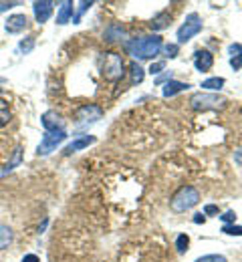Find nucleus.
<instances>
[{
	"label": "nucleus",
	"mask_w": 242,
	"mask_h": 262,
	"mask_svg": "<svg viewBox=\"0 0 242 262\" xmlns=\"http://www.w3.org/2000/svg\"><path fill=\"white\" fill-rule=\"evenodd\" d=\"M10 117H12V113H10L8 101L6 99H0V127H4L10 121Z\"/></svg>",
	"instance_id": "4be33fe9"
},
{
	"label": "nucleus",
	"mask_w": 242,
	"mask_h": 262,
	"mask_svg": "<svg viewBox=\"0 0 242 262\" xmlns=\"http://www.w3.org/2000/svg\"><path fill=\"white\" fill-rule=\"evenodd\" d=\"M170 79H172V73H168V75H162V77H158V81H156V83H158V85H162V83H164V81H166V83H168V81H170Z\"/></svg>",
	"instance_id": "f704fd0d"
},
{
	"label": "nucleus",
	"mask_w": 242,
	"mask_h": 262,
	"mask_svg": "<svg viewBox=\"0 0 242 262\" xmlns=\"http://www.w3.org/2000/svg\"><path fill=\"white\" fill-rule=\"evenodd\" d=\"M226 105V99L218 93H194L190 97V107L194 111H218Z\"/></svg>",
	"instance_id": "20e7f679"
},
{
	"label": "nucleus",
	"mask_w": 242,
	"mask_h": 262,
	"mask_svg": "<svg viewBox=\"0 0 242 262\" xmlns=\"http://www.w3.org/2000/svg\"><path fill=\"white\" fill-rule=\"evenodd\" d=\"M27 25H29V20H27L25 14H12V16H8V20L4 23V31L10 34L23 33V31L27 29Z\"/></svg>",
	"instance_id": "9d476101"
},
{
	"label": "nucleus",
	"mask_w": 242,
	"mask_h": 262,
	"mask_svg": "<svg viewBox=\"0 0 242 262\" xmlns=\"http://www.w3.org/2000/svg\"><path fill=\"white\" fill-rule=\"evenodd\" d=\"M224 77H210L206 81H202V89H206V91H220L222 87H224Z\"/></svg>",
	"instance_id": "aec40b11"
},
{
	"label": "nucleus",
	"mask_w": 242,
	"mask_h": 262,
	"mask_svg": "<svg viewBox=\"0 0 242 262\" xmlns=\"http://www.w3.org/2000/svg\"><path fill=\"white\" fill-rule=\"evenodd\" d=\"M73 18V2H61L59 14H57V25H67Z\"/></svg>",
	"instance_id": "f3484780"
},
{
	"label": "nucleus",
	"mask_w": 242,
	"mask_h": 262,
	"mask_svg": "<svg viewBox=\"0 0 242 262\" xmlns=\"http://www.w3.org/2000/svg\"><path fill=\"white\" fill-rule=\"evenodd\" d=\"M20 164H23V147H14V151H12L10 160H8V164H6V167L2 169V176L8 173V171H12L14 167H18Z\"/></svg>",
	"instance_id": "6ab92c4d"
},
{
	"label": "nucleus",
	"mask_w": 242,
	"mask_h": 262,
	"mask_svg": "<svg viewBox=\"0 0 242 262\" xmlns=\"http://www.w3.org/2000/svg\"><path fill=\"white\" fill-rule=\"evenodd\" d=\"M220 218H222L224 222H232V224H234V220H236V212H234V210H228V212H226L224 216H220Z\"/></svg>",
	"instance_id": "c756f323"
},
{
	"label": "nucleus",
	"mask_w": 242,
	"mask_h": 262,
	"mask_svg": "<svg viewBox=\"0 0 242 262\" xmlns=\"http://www.w3.org/2000/svg\"><path fill=\"white\" fill-rule=\"evenodd\" d=\"M164 47V40L160 34H147V36H139V38H129L125 40V51L127 55H131L138 61H145V59H153L160 55Z\"/></svg>",
	"instance_id": "f257e3e1"
},
{
	"label": "nucleus",
	"mask_w": 242,
	"mask_h": 262,
	"mask_svg": "<svg viewBox=\"0 0 242 262\" xmlns=\"http://www.w3.org/2000/svg\"><path fill=\"white\" fill-rule=\"evenodd\" d=\"M186 89H190L188 83H182V81L170 79V81L164 85L162 93H164V97H173V95H178V93H182V91H186Z\"/></svg>",
	"instance_id": "4468645a"
},
{
	"label": "nucleus",
	"mask_w": 242,
	"mask_h": 262,
	"mask_svg": "<svg viewBox=\"0 0 242 262\" xmlns=\"http://www.w3.org/2000/svg\"><path fill=\"white\" fill-rule=\"evenodd\" d=\"M202 31V18L196 14V12H190L188 16H186V20H184V25L178 29V42L180 45H184V42H188L192 36H196V34Z\"/></svg>",
	"instance_id": "39448f33"
},
{
	"label": "nucleus",
	"mask_w": 242,
	"mask_h": 262,
	"mask_svg": "<svg viewBox=\"0 0 242 262\" xmlns=\"http://www.w3.org/2000/svg\"><path fill=\"white\" fill-rule=\"evenodd\" d=\"M101 75L105 77V81H109V83L121 81L123 75H125L123 57L119 53H113V51L103 53V57H101Z\"/></svg>",
	"instance_id": "f03ea898"
},
{
	"label": "nucleus",
	"mask_w": 242,
	"mask_h": 262,
	"mask_svg": "<svg viewBox=\"0 0 242 262\" xmlns=\"http://www.w3.org/2000/svg\"><path fill=\"white\" fill-rule=\"evenodd\" d=\"M194 262H228L222 254H206V256H200Z\"/></svg>",
	"instance_id": "cd10ccee"
},
{
	"label": "nucleus",
	"mask_w": 242,
	"mask_h": 262,
	"mask_svg": "<svg viewBox=\"0 0 242 262\" xmlns=\"http://www.w3.org/2000/svg\"><path fill=\"white\" fill-rule=\"evenodd\" d=\"M91 6H93V2H87V0H83V2H79V8H77V14L73 16V20L77 23V20H79V18H81V16H83V14H85V12L89 10V8H91Z\"/></svg>",
	"instance_id": "393cba45"
},
{
	"label": "nucleus",
	"mask_w": 242,
	"mask_h": 262,
	"mask_svg": "<svg viewBox=\"0 0 242 262\" xmlns=\"http://www.w3.org/2000/svg\"><path fill=\"white\" fill-rule=\"evenodd\" d=\"M33 47H35V36H27V38H23L20 42H18V51L20 53H31L33 51Z\"/></svg>",
	"instance_id": "b1692460"
},
{
	"label": "nucleus",
	"mask_w": 242,
	"mask_h": 262,
	"mask_svg": "<svg viewBox=\"0 0 242 262\" xmlns=\"http://www.w3.org/2000/svg\"><path fill=\"white\" fill-rule=\"evenodd\" d=\"M18 2H0V12H4V10H8V8H12V6H16Z\"/></svg>",
	"instance_id": "2f4dec72"
},
{
	"label": "nucleus",
	"mask_w": 242,
	"mask_h": 262,
	"mask_svg": "<svg viewBox=\"0 0 242 262\" xmlns=\"http://www.w3.org/2000/svg\"><path fill=\"white\" fill-rule=\"evenodd\" d=\"M200 202V192L194 186H182L170 200V208L175 214H182L190 208H194Z\"/></svg>",
	"instance_id": "7ed1b4c3"
},
{
	"label": "nucleus",
	"mask_w": 242,
	"mask_h": 262,
	"mask_svg": "<svg viewBox=\"0 0 242 262\" xmlns=\"http://www.w3.org/2000/svg\"><path fill=\"white\" fill-rule=\"evenodd\" d=\"M129 73H131V85H139L143 81V77H145V71L141 69V65H139L138 61H134L129 65Z\"/></svg>",
	"instance_id": "412c9836"
},
{
	"label": "nucleus",
	"mask_w": 242,
	"mask_h": 262,
	"mask_svg": "<svg viewBox=\"0 0 242 262\" xmlns=\"http://www.w3.org/2000/svg\"><path fill=\"white\" fill-rule=\"evenodd\" d=\"M123 36H125V29H123L121 25H117V23L109 25L103 33V38L107 42H115V40H119V38H123Z\"/></svg>",
	"instance_id": "dca6fc26"
},
{
	"label": "nucleus",
	"mask_w": 242,
	"mask_h": 262,
	"mask_svg": "<svg viewBox=\"0 0 242 262\" xmlns=\"http://www.w3.org/2000/svg\"><path fill=\"white\" fill-rule=\"evenodd\" d=\"M40 123L47 133H57V131H65V119L57 113V111H45L40 117Z\"/></svg>",
	"instance_id": "6e6552de"
},
{
	"label": "nucleus",
	"mask_w": 242,
	"mask_h": 262,
	"mask_svg": "<svg viewBox=\"0 0 242 262\" xmlns=\"http://www.w3.org/2000/svg\"><path fill=\"white\" fill-rule=\"evenodd\" d=\"M12 240H14V232H12V228L6 226V224H0V250L8 248V246L12 244Z\"/></svg>",
	"instance_id": "a211bd4d"
},
{
	"label": "nucleus",
	"mask_w": 242,
	"mask_h": 262,
	"mask_svg": "<svg viewBox=\"0 0 242 262\" xmlns=\"http://www.w3.org/2000/svg\"><path fill=\"white\" fill-rule=\"evenodd\" d=\"M222 232L228 236H242V226H234V224H224Z\"/></svg>",
	"instance_id": "bb28decb"
},
{
	"label": "nucleus",
	"mask_w": 242,
	"mask_h": 262,
	"mask_svg": "<svg viewBox=\"0 0 242 262\" xmlns=\"http://www.w3.org/2000/svg\"><path fill=\"white\" fill-rule=\"evenodd\" d=\"M53 8H55V2H51V0H38L33 4V12H35V18L38 25H42V23H47L49 18H51V14H53Z\"/></svg>",
	"instance_id": "1a4fd4ad"
},
{
	"label": "nucleus",
	"mask_w": 242,
	"mask_h": 262,
	"mask_svg": "<svg viewBox=\"0 0 242 262\" xmlns=\"http://www.w3.org/2000/svg\"><path fill=\"white\" fill-rule=\"evenodd\" d=\"M170 20H172V12H170V10H162V12H158V14L151 18L149 27H151L153 31H164V29L170 27Z\"/></svg>",
	"instance_id": "ddd939ff"
},
{
	"label": "nucleus",
	"mask_w": 242,
	"mask_h": 262,
	"mask_svg": "<svg viewBox=\"0 0 242 262\" xmlns=\"http://www.w3.org/2000/svg\"><path fill=\"white\" fill-rule=\"evenodd\" d=\"M103 107H99V105H95V103H87V105H81L77 111H75V119H77V123H83V125H87V123H95V121H99L101 117H103Z\"/></svg>",
	"instance_id": "0eeeda50"
},
{
	"label": "nucleus",
	"mask_w": 242,
	"mask_h": 262,
	"mask_svg": "<svg viewBox=\"0 0 242 262\" xmlns=\"http://www.w3.org/2000/svg\"><path fill=\"white\" fill-rule=\"evenodd\" d=\"M234 162H236V164L242 167V145L238 147V149H236V151H234Z\"/></svg>",
	"instance_id": "72a5a7b5"
},
{
	"label": "nucleus",
	"mask_w": 242,
	"mask_h": 262,
	"mask_svg": "<svg viewBox=\"0 0 242 262\" xmlns=\"http://www.w3.org/2000/svg\"><path fill=\"white\" fill-rule=\"evenodd\" d=\"M97 139L93 137V135H79L77 139H73L69 145L63 149V154L65 156H71V154H75V151H79V149H85V147H89L91 143H95Z\"/></svg>",
	"instance_id": "f8f14e48"
},
{
	"label": "nucleus",
	"mask_w": 242,
	"mask_h": 262,
	"mask_svg": "<svg viewBox=\"0 0 242 262\" xmlns=\"http://www.w3.org/2000/svg\"><path fill=\"white\" fill-rule=\"evenodd\" d=\"M220 210H218V206H214V204H208L206 208H204V216H214V214H218Z\"/></svg>",
	"instance_id": "7c9ffc66"
},
{
	"label": "nucleus",
	"mask_w": 242,
	"mask_h": 262,
	"mask_svg": "<svg viewBox=\"0 0 242 262\" xmlns=\"http://www.w3.org/2000/svg\"><path fill=\"white\" fill-rule=\"evenodd\" d=\"M228 53H230V67L234 71H240L242 69V45L240 42H232L228 47Z\"/></svg>",
	"instance_id": "2eb2a0df"
},
{
	"label": "nucleus",
	"mask_w": 242,
	"mask_h": 262,
	"mask_svg": "<svg viewBox=\"0 0 242 262\" xmlns=\"http://www.w3.org/2000/svg\"><path fill=\"white\" fill-rule=\"evenodd\" d=\"M162 51H164L166 59H175V57H178L180 47H178V45H164V47H162Z\"/></svg>",
	"instance_id": "a878e982"
},
{
	"label": "nucleus",
	"mask_w": 242,
	"mask_h": 262,
	"mask_svg": "<svg viewBox=\"0 0 242 262\" xmlns=\"http://www.w3.org/2000/svg\"><path fill=\"white\" fill-rule=\"evenodd\" d=\"M194 67L200 73H208L214 67V55L210 51H196V55H194Z\"/></svg>",
	"instance_id": "9b49d317"
},
{
	"label": "nucleus",
	"mask_w": 242,
	"mask_h": 262,
	"mask_svg": "<svg viewBox=\"0 0 242 262\" xmlns=\"http://www.w3.org/2000/svg\"><path fill=\"white\" fill-rule=\"evenodd\" d=\"M67 139V131H57V133H47L42 135L38 147H36V156H49L57 149V145H61Z\"/></svg>",
	"instance_id": "423d86ee"
},
{
	"label": "nucleus",
	"mask_w": 242,
	"mask_h": 262,
	"mask_svg": "<svg viewBox=\"0 0 242 262\" xmlns=\"http://www.w3.org/2000/svg\"><path fill=\"white\" fill-rule=\"evenodd\" d=\"M23 262H40V258L36 254H25L23 256Z\"/></svg>",
	"instance_id": "473e14b6"
},
{
	"label": "nucleus",
	"mask_w": 242,
	"mask_h": 262,
	"mask_svg": "<svg viewBox=\"0 0 242 262\" xmlns=\"http://www.w3.org/2000/svg\"><path fill=\"white\" fill-rule=\"evenodd\" d=\"M164 69H166V63H164V61H158V63H151L149 73H151V75H160Z\"/></svg>",
	"instance_id": "c85d7f7f"
},
{
	"label": "nucleus",
	"mask_w": 242,
	"mask_h": 262,
	"mask_svg": "<svg viewBox=\"0 0 242 262\" xmlns=\"http://www.w3.org/2000/svg\"><path fill=\"white\" fill-rule=\"evenodd\" d=\"M206 222V216L204 214H196L194 216V224H204Z\"/></svg>",
	"instance_id": "c9c22d12"
},
{
	"label": "nucleus",
	"mask_w": 242,
	"mask_h": 262,
	"mask_svg": "<svg viewBox=\"0 0 242 262\" xmlns=\"http://www.w3.org/2000/svg\"><path fill=\"white\" fill-rule=\"evenodd\" d=\"M188 246H190V236H188V234H180V236L175 238V248H178V252L184 254V252L188 250Z\"/></svg>",
	"instance_id": "5701e85b"
}]
</instances>
